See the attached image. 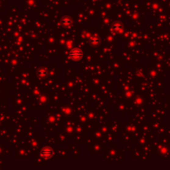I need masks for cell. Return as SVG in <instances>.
<instances>
[{
	"mask_svg": "<svg viewBox=\"0 0 170 170\" xmlns=\"http://www.w3.org/2000/svg\"><path fill=\"white\" fill-rule=\"evenodd\" d=\"M70 56L71 58H72L73 60H79V59L81 58L82 52L79 49H74L71 52Z\"/></svg>",
	"mask_w": 170,
	"mask_h": 170,
	"instance_id": "1",
	"label": "cell"
}]
</instances>
